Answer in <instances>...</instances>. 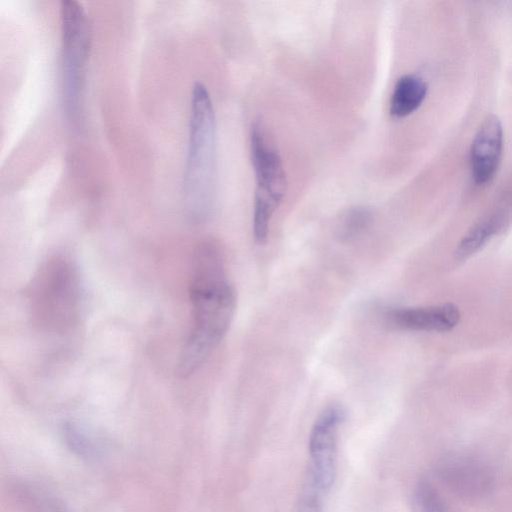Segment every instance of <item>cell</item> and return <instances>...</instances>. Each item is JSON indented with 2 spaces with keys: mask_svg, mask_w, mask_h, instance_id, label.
<instances>
[{
  "mask_svg": "<svg viewBox=\"0 0 512 512\" xmlns=\"http://www.w3.org/2000/svg\"><path fill=\"white\" fill-rule=\"evenodd\" d=\"M191 328L181 350L177 372L186 377L206 360L226 335L236 308L222 247L215 240L200 242L193 256L189 284Z\"/></svg>",
  "mask_w": 512,
  "mask_h": 512,
  "instance_id": "cell-1",
  "label": "cell"
},
{
  "mask_svg": "<svg viewBox=\"0 0 512 512\" xmlns=\"http://www.w3.org/2000/svg\"><path fill=\"white\" fill-rule=\"evenodd\" d=\"M216 173L215 111L207 87L196 82L191 90L188 144L182 194L187 218L204 221L213 205Z\"/></svg>",
  "mask_w": 512,
  "mask_h": 512,
  "instance_id": "cell-2",
  "label": "cell"
},
{
  "mask_svg": "<svg viewBox=\"0 0 512 512\" xmlns=\"http://www.w3.org/2000/svg\"><path fill=\"white\" fill-rule=\"evenodd\" d=\"M32 323L43 332L64 335L79 324L84 305L79 270L69 257L55 254L38 268L28 288Z\"/></svg>",
  "mask_w": 512,
  "mask_h": 512,
  "instance_id": "cell-3",
  "label": "cell"
},
{
  "mask_svg": "<svg viewBox=\"0 0 512 512\" xmlns=\"http://www.w3.org/2000/svg\"><path fill=\"white\" fill-rule=\"evenodd\" d=\"M61 98L67 121L79 128L84 122L86 72L91 52L92 30L81 3H60Z\"/></svg>",
  "mask_w": 512,
  "mask_h": 512,
  "instance_id": "cell-4",
  "label": "cell"
},
{
  "mask_svg": "<svg viewBox=\"0 0 512 512\" xmlns=\"http://www.w3.org/2000/svg\"><path fill=\"white\" fill-rule=\"evenodd\" d=\"M250 157L256 188L253 207V236L266 241L274 213L287 190V177L280 154L272 145L261 121L253 123L249 137Z\"/></svg>",
  "mask_w": 512,
  "mask_h": 512,
  "instance_id": "cell-5",
  "label": "cell"
},
{
  "mask_svg": "<svg viewBox=\"0 0 512 512\" xmlns=\"http://www.w3.org/2000/svg\"><path fill=\"white\" fill-rule=\"evenodd\" d=\"M344 416L338 405L326 407L317 416L309 435V459L304 476L326 493L336 476L339 428Z\"/></svg>",
  "mask_w": 512,
  "mask_h": 512,
  "instance_id": "cell-6",
  "label": "cell"
},
{
  "mask_svg": "<svg viewBox=\"0 0 512 512\" xmlns=\"http://www.w3.org/2000/svg\"><path fill=\"white\" fill-rule=\"evenodd\" d=\"M503 128L500 120L490 115L478 128L470 148V165L476 184L489 183L495 176L503 150Z\"/></svg>",
  "mask_w": 512,
  "mask_h": 512,
  "instance_id": "cell-7",
  "label": "cell"
},
{
  "mask_svg": "<svg viewBox=\"0 0 512 512\" xmlns=\"http://www.w3.org/2000/svg\"><path fill=\"white\" fill-rule=\"evenodd\" d=\"M389 321L396 327L410 331L445 332L460 320L459 309L451 304L427 307H403L389 311Z\"/></svg>",
  "mask_w": 512,
  "mask_h": 512,
  "instance_id": "cell-8",
  "label": "cell"
},
{
  "mask_svg": "<svg viewBox=\"0 0 512 512\" xmlns=\"http://www.w3.org/2000/svg\"><path fill=\"white\" fill-rule=\"evenodd\" d=\"M439 474L458 493L475 496L489 487L487 470L473 459L449 457L442 462Z\"/></svg>",
  "mask_w": 512,
  "mask_h": 512,
  "instance_id": "cell-9",
  "label": "cell"
},
{
  "mask_svg": "<svg viewBox=\"0 0 512 512\" xmlns=\"http://www.w3.org/2000/svg\"><path fill=\"white\" fill-rule=\"evenodd\" d=\"M428 92L426 82L417 75L401 76L393 88L389 112L395 118H404L415 112L423 103Z\"/></svg>",
  "mask_w": 512,
  "mask_h": 512,
  "instance_id": "cell-10",
  "label": "cell"
},
{
  "mask_svg": "<svg viewBox=\"0 0 512 512\" xmlns=\"http://www.w3.org/2000/svg\"><path fill=\"white\" fill-rule=\"evenodd\" d=\"M505 222L506 215L500 211L483 217L470 228L459 242L455 250L456 258L463 260L476 253L502 229Z\"/></svg>",
  "mask_w": 512,
  "mask_h": 512,
  "instance_id": "cell-11",
  "label": "cell"
},
{
  "mask_svg": "<svg viewBox=\"0 0 512 512\" xmlns=\"http://www.w3.org/2000/svg\"><path fill=\"white\" fill-rule=\"evenodd\" d=\"M373 222L372 211L364 206H355L345 210L337 220L336 235L343 242H351L371 227Z\"/></svg>",
  "mask_w": 512,
  "mask_h": 512,
  "instance_id": "cell-12",
  "label": "cell"
},
{
  "mask_svg": "<svg viewBox=\"0 0 512 512\" xmlns=\"http://www.w3.org/2000/svg\"><path fill=\"white\" fill-rule=\"evenodd\" d=\"M412 512H447L441 497L431 483L419 481L412 494Z\"/></svg>",
  "mask_w": 512,
  "mask_h": 512,
  "instance_id": "cell-13",
  "label": "cell"
},
{
  "mask_svg": "<svg viewBox=\"0 0 512 512\" xmlns=\"http://www.w3.org/2000/svg\"><path fill=\"white\" fill-rule=\"evenodd\" d=\"M326 492L304 477L298 495L296 512H323Z\"/></svg>",
  "mask_w": 512,
  "mask_h": 512,
  "instance_id": "cell-14",
  "label": "cell"
}]
</instances>
